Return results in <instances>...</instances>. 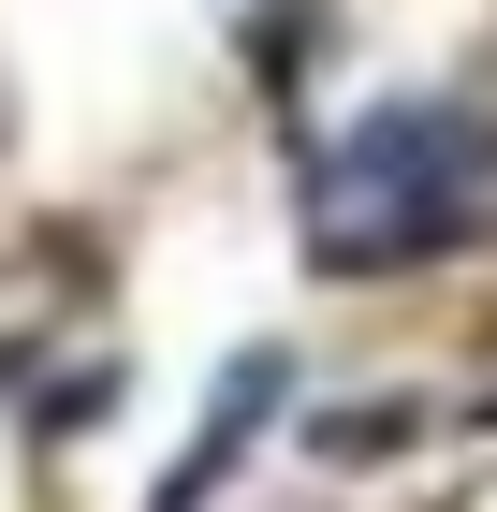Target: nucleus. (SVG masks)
Listing matches in <instances>:
<instances>
[{"mask_svg": "<svg viewBox=\"0 0 497 512\" xmlns=\"http://www.w3.org/2000/svg\"><path fill=\"white\" fill-rule=\"evenodd\" d=\"M264 395H278V352H249V366H234V395H220V425H205V439H191V469L161 483V512H191V498H205V483H220V469H234V454H249V410H264Z\"/></svg>", "mask_w": 497, "mask_h": 512, "instance_id": "obj_2", "label": "nucleus"}, {"mask_svg": "<svg viewBox=\"0 0 497 512\" xmlns=\"http://www.w3.org/2000/svg\"><path fill=\"white\" fill-rule=\"evenodd\" d=\"M468 161H483V132H468L454 103H395V118H366L337 161H322V191H307V235L337 249V264L439 249V235L468 220Z\"/></svg>", "mask_w": 497, "mask_h": 512, "instance_id": "obj_1", "label": "nucleus"}]
</instances>
